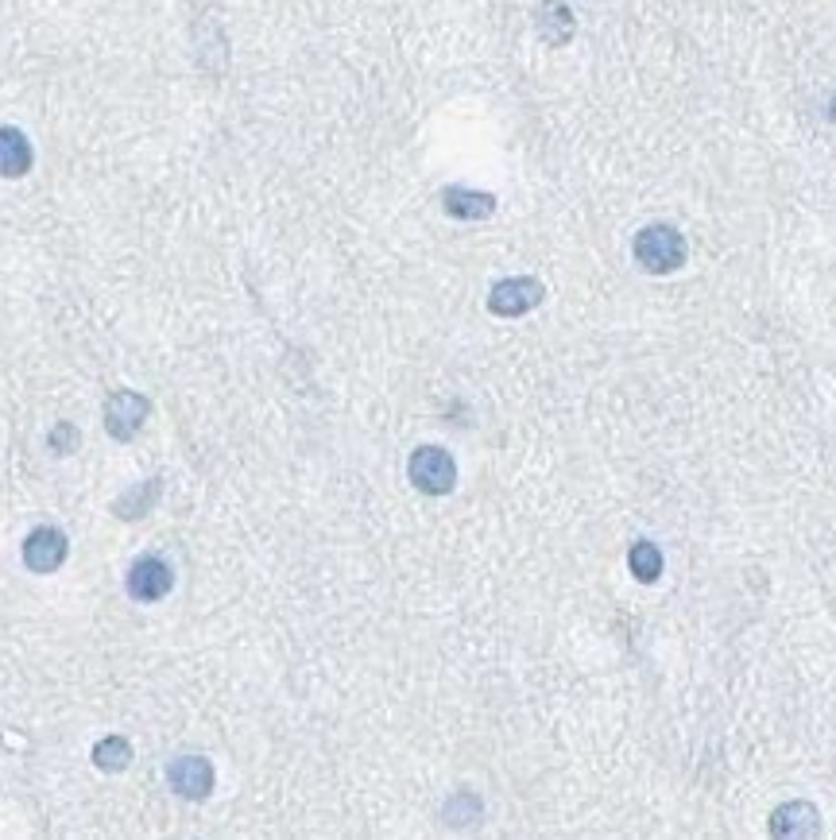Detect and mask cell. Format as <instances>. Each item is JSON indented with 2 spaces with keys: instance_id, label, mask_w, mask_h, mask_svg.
Listing matches in <instances>:
<instances>
[{
  "instance_id": "obj_5",
  "label": "cell",
  "mask_w": 836,
  "mask_h": 840,
  "mask_svg": "<svg viewBox=\"0 0 836 840\" xmlns=\"http://www.w3.org/2000/svg\"><path fill=\"white\" fill-rule=\"evenodd\" d=\"M147 411H152V403H147L140 391H129V388L112 391L109 400H105V430H109V438L132 441L140 434V426H144Z\"/></svg>"
},
{
  "instance_id": "obj_6",
  "label": "cell",
  "mask_w": 836,
  "mask_h": 840,
  "mask_svg": "<svg viewBox=\"0 0 836 840\" xmlns=\"http://www.w3.org/2000/svg\"><path fill=\"white\" fill-rule=\"evenodd\" d=\"M20 554H24V566L32 569V573H55V569L67 561L70 543L59 527H35L32 535L24 539V551Z\"/></svg>"
},
{
  "instance_id": "obj_4",
  "label": "cell",
  "mask_w": 836,
  "mask_h": 840,
  "mask_svg": "<svg viewBox=\"0 0 836 840\" xmlns=\"http://www.w3.org/2000/svg\"><path fill=\"white\" fill-rule=\"evenodd\" d=\"M124 589H129L132 601L155 604L175 589V569L167 566L159 554H144V558L132 561L129 578H124Z\"/></svg>"
},
{
  "instance_id": "obj_1",
  "label": "cell",
  "mask_w": 836,
  "mask_h": 840,
  "mask_svg": "<svg viewBox=\"0 0 836 840\" xmlns=\"http://www.w3.org/2000/svg\"><path fill=\"white\" fill-rule=\"evenodd\" d=\"M632 252L643 272L670 275L685 263V237L674 229V225H662V221H658V225H647V229L635 233Z\"/></svg>"
},
{
  "instance_id": "obj_2",
  "label": "cell",
  "mask_w": 836,
  "mask_h": 840,
  "mask_svg": "<svg viewBox=\"0 0 836 840\" xmlns=\"http://www.w3.org/2000/svg\"><path fill=\"white\" fill-rule=\"evenodd\" d=\"M407 476L418 493L427 496H450L457 484V461L442 446H418L407 461Z\"/></svg>"
},
{
  "instance_id": "obj_7",
  "label": "cell",
  "mask_w": 836,
  "mask_h": 840,
  "mask_svg": "<svg viewBox=\"0 0 836 840\" xmlns=\"http://www.w3.org/2000/svg\"><path fill=\"white\" fill-rule=\"evenodd\" d=\"M167 782H171V790L179 798L202 802L210 798V790H214V767L202 756H179L167 764Z\"/></svg>"
},
{
  "instance_id": "obj_10",
  "label": "cell",
  "mask_w": 836,
  "mask_h": 840,
  "mask_svg": "<svg viewBox=\"0 0 836 840\" xmlns=\"http://www.w3.org/2000/svg\"><path fill=\"white\" fill-rule=\"evenodd\" d=\"M35 163L32 140L20 128H0V179H24Z\"/></svg>"
},
{
  "instance_id": "obj_13",
  "label": "cell",
  "mask_w": 836,
  "mask_h": 840,
  "mask_svg": "<svg viewBox=\"0 0 836 840\" xmlns=\"http://www.w3.org/2000/svg\"><path fill=\"white\" fill-rule=\"evenodd\" d=\"M628 566H632V573L643 585H650V581L662 578V551H658L655 543H647V539H640V543L628 551Z\"/></svg>"
},
{
  "instance_id": "obj_3",
  "label": "cell",
  "mask_w": 836,
  "mask_h": 840,
  "mask_svg": "<svg viewBox=\"0 0 836 840\" xmlns=\"http://www.w3.org/2000/svg\"><path fill=\"white\" fill-rule=\"evenodd\" d=\"M542 298H547V287H542L535 275H512V280H500L488 291V310H492L495 318H523L530 315Z\"/></svg>"
},
{
  "instance_id": "obj_14",
  "label": "cell",
  "mask_w": 836,
  "mask_h": 840,
  "mask_svg": "<svg viewBox=\"0 0 836 840\" xmlns=\"http://www.w3.org/2000/svg\"><path fill=\"white\" fill-rule=\"evenodd\" d=\"M47 441H51V450H55V453H74V450H77V426L59 423V426L51 430V438H47Z\"/></svg>"
},
{
  "instance_id": "obj_8",
  "label": "cell",
  "mask_w": 836,
  "mask_h": 840,
  "mask_svg": "<svg viewBox=\"0 0 836 840\" xmlns=\"http://www.w3.org/2000/svg\"><path fill=\"white\" fill-rule=\"evenodd\" d=\"M771 832L783 840H798V837H817L821 832V814L810 802H786L771 814Z\"/></svg>"
},
{
  "instance_id": "obj_15",
  "label": "cell",
  "mask_w": 836,
  "mask_h": 840,
  "mask_svg": "<svg viewBox=\"0 0 836 840\" xmlns=\"http://www.w3.org/2000/svg\"><path fill=\"white\" fill-rule=\"evenodd\" d=\"M828 120L836 125V94H833V102H828Z\"/></svg>"
},
{
  "instance_id": "obj_11",
  "label": "cell",
  "mask_w": 836,
  "mask_h": 840,
  "mask_svg": "<svg viewBox=\"0 0 836 840\" xmlns=\"http://www.w3.org/2000/svg\"><path fill=\"white\" fill-rule=\"evenodd\" d=\"M535 27L550 47H565L573 39V32H577V20H573L570 4H562V0H542L535 12Z\"/></svg>"
},
{
  "instance_id": "obj_12",
  "label": "cell",
  "mask_w": 836,
  "mask_h": 840,
  "mask_svg": "<svg viewBox=\"0 0 836 840\" xmlns=\"http://www.w3.org/2000/svg\"><path fill=\"white\" fill-rule=\"evenodd\" d=\"M94 767L105 774H117V771H129L132 764V744L124 736H101L94 744Z\"/></svg>"
},
{
  "instance_id": "obj_9",
  "label": "cell",
  "mask_w": 836,
  "mask_h": 840,
  "mask_svg": "<svg viewBox=\"0 0 836 840\" xmlns=\"http://www.w3.org/2000/svg\"><path fill=\"white\" fill-rule=\"evenodd\" d=\"M442 210L457 221H485L495 213V198L488 190L473 187H445L442 190Z\"/></svg>"
}]
</instances>
